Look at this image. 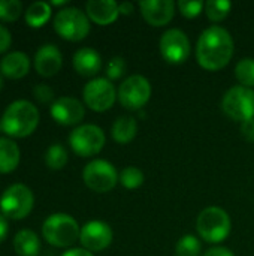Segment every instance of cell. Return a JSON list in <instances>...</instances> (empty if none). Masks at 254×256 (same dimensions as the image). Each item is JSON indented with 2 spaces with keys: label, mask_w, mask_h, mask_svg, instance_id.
<instances>
[{
  "label": "cell",
  "mask_w": 254,
  "mask_h": 256,
  "mask_svg": "<svg viewBox=\"0 0 254 256\" xmlns=\"http://www.w3.org/2000/svg\"><path fill=\"white\" fill-rule=\"evenodd\" d=\"M33 192L21 183L9 186L0 196V210L4 218L19 220L30 214L33 210Z\"/></svg>",
  "instance_id": "cell-6"
},
{
  "label": "cell",
  "mask_w": 254,
  "mask_h": 256,
  "mask_svg": "<svg viewBox=\"0 0 254 256\" xmlns=\"http://www.w3.org/2000/svg\"><path fill=\"white\" fill-rule=\"evenodd\" d=\"M231 9H232V3L228 0H208L205 3V14L214 22L223 21L229 15Z\"/></svg>",
  "instance_id": "cell-25"
},
{
  "label": "cell",
  "mask_w": 254,
  "mask_h": 256,
  "mask_svg": "<svg viewBox=\"0 0 254 256\" xmlns=\"http://www.w3.org/2000/svg\"><path fill=\"white\" fill-rule=\"evenodd\" d=\"M54 30L66 40L79 42L90 33V18L78 8H66L57 12Z\"/></svg>",
  "instance_id": "cell-5"
},
{
  "label": "cell",
  "mask_w": 254,
  "mask_h": 256,
  "mask_svg": "<svg viewBox=\"0 0 254 256\" xmlns=\"http://www.w3.org/2000/svg\"><path fill=\"white\" fill-rule=\"evenodd\" d=\"M30 70V58L21 51H13L6 54L0 60V72L9 80H19L25 76Z\"/></svg>",
  "instance_id": "cell-19"
},
{
  "label": "cell",
  "mask_w": 254,
  "mask_h": 256,
  "mask_svg": "<svg viewBox=\"0 0 254 256\" xmlns=\"http://www.w3.org/2000/svg\"><path fill=\"white\" fill-rule=\"evenodd\" d=\"M144 180H145L144 172L136 166H126L118 177V182L126 189H138L139 186H142Z\"/></svg>",
  "instance_id": "cell-28"
},
{
  "label": "cell",
  "mask_w": 254,
  "mask_h": 256,
  "mask_svg": "<svg viewBox=\"0 0 254 256\" xmlns=\"http://www.w3.org/2000/svg\"><path fill=\"white\" fill-rule=\"evenodd\" d=\"M51 4H55V6H60V4H66V2H64V0H61V2H51Z\"/></svg>",
  "instance_id": "cell-39"
},
{
  "label": "cell",
  "mask_w": 254,
  "mask_h": 256,
  "mask_svg": "<svg viewBox=\"0 0 254 256\" xmlns=\"http://www.w3.org/2000/svg\"><path fill=\"white\" fill-rule=\"evenodd\" d=\"M235 76L241 82V86L252 88L254 87V58L246 57L237 63Z\"/></svg>",
  "instance_id": "cell-26"
},
{
  "label": "cell",
  "mask_w": 254,
  "mask_h": 256,
  "mask_svg": "<svg viewBox=\"0 0 254 256\" xmlns=\"http://www.w3.org/2000/svg\"><path fill=\"white\" fill-rule=\"evenodd\" d=\"M118 172L112 164L108 160L96 159L85 165L82 171V180L88 189L97 194L109 192L115 188L118 182Z\"/></svg>",
  "instance_id": "cell-9"
},
{
  "label": "cell",
  "mask_w": 254,
  "mask_h": 256,
  "mask_svg": "<svg viewBox=\"0 0 254 256\" xmlns=\"http://www.w3.org/2000/svg\"><path fill=\"white\" fill-rule=\"evenodd\" d=\"M151 96V84L142 75H130L126 78L117 93L120 104L126 110H139L142 108Z\"/></svg>",
  "instance_id": "cell-10"
},
{
  "label": "cell",
  "mask_w": 254,
  "mask_h": 256,
  "mask_svg": "<svg viewBox=\"0 0 254 256\" xmlns=\"http://www.w3.org/2000/svg\"><path fill=\"white\" fill-rule=\"evenodd\" d=\"M85 116V108L84 105L70 96H63L58 98L52 105H51V117L63 126H73L81 123V120Z\"/></svg>",
  "instance_id": "cell-14"
},
{
  "label": "cell",
  "mask_w": 254,
  "mask_h": 256,
  "mask_svg": "<svg viewBox=\"0 0 254 256\" xmlns=\"http://www.w3.org/2000/svg\"><path fill=\"white\" fill-rule=\"evenodd\" d=\"M19 147L9 138H0V174H9L15 171L19 164Z\"/></svg>",
  "instance_id": "cell-20"
},
{
  "label": "cell",
  "mask_w": 254,
  "mask_h": 256,
  "mask_svg": "<svg viewBox=\"0 0 254 256\" xmlns=\"http://www.w3.org/2000/svg\"><path fill=\"white\" fill-rule=\"evenodd\" d=\"M222 108L228 117L235 122H247L254 118V90L235 86L229 88L222 100Z\"/></svg>",
  "instance_id": "cell-7"
},
{
  "label": "cell",
  "mask_w": 254,
  "mask_h": 256,
  "mask_svg": "<svg viewBox=\"0 0 254 256\" xmlns=\"http://www.w3.org/2000/svg\"><path fill=\"white\" fill-rule=\"evenodd\" d=\"M85 10L87 16L99 26L112 24L120 15L118 3L114 0H90L85 4Z\"/></svg>",
  "instance_id": "cell-17"
},
{
  "label": "cell",
  "mask_w": 254,
  "mask_h": 256,
  "mask_svg": "<svg viewBox=\"0 0 254 256\" xmlns=\"http://www.w3.org/2000/svg\"><path fill=\"white\" fill-rule=\"evenodd\" d=\"M10 42H12V36H10V32L0 24V54L7 51V48L10 46Z\"/></svg>",
  "instance_id": "cell-33"
},
{
  "label": "cell",
  "mask_w": 254,
  "mask_h": 256,
  "mask_svg": "<svg viewBox=\"0 0 254 256\" xmlns=\"http://www.w3.org/2000/svg\"><path fill=\"white\" fill-rule=\"evenodd\" d=\"M33 94L40 104H48L54 99V92L46 84H37L33 90Z\"/></svg>",
  "instance_id": "cell-32"
},
{
  "label": "cell",
  "mask_w": 254,
  "mask_h": 256,
  "mask_svg": "<svg viewBox=\"0 0 254 256\" xmlns=\"http://www.w3.org/2000/svg\"><path fill=\"white\" fill-rule=\"evenodd\" d=\"M234 48L235 45L231 33L220 26H211L205 28L198 39V63L207 70H220L229 64L234 56Z\"/></svg>",
  "instance_id": "cell-1"
},
{
  "label": "cell",
  "mask_w": 254,
  "mask_h": 256,
  "mask_svg": "<svg viewBox=\"0 0 254 256\" xmlns=\"http://www.w3.org/2000/svg\"><path fill=\"white\" fill-rule=\"evenodd\" d=\"M7 232H9V225H7V220L3 214H0V243L7 237Z\"/></svg>",
  "instance_id": "cell-36"
},
{
  "label": "cell",
  "mask_w": 254,
  "mask_h": 256,
  "mask_svg": "<svg viewBox=\"0 0 254 256\" xmlns=\"http://www.w3.org/2000/svg\"><path fill=\"white\" fill-rule=\"evenodd\" d=\"M133 9H135V6L130 2H123V3L118 4V10H120L121 15H130L133 12Z\"/></svg>",
  "instance_id": "cell-37"
},
{
  "label": "cell",
  "mask_w": 254,
  "mask_h": 256,
  "mask_svg": "<svg viewBox=\"0 0 254 256\" xmlns=\"http://www.w3.org/2000/svg\"><path fill=\"white\" fill-rule=\"evenodd\" d=\"M39 124V111L28 100H15L3 112L0 120L1 130L12 138L31 135Z\"/></svg>",
  "instance_id": "cell-2"
},
{
  "label": "cell",
  "mask_w": 254,
  "mask_h": 256,
  "mask_svg": "<svg viewBox=\"0 0 254 256\" xmlns=\"http://www.w3.org/2000/svg\"><path fill=\"white\" fill-rule=\"evenodd\" d=\"M51 18V4L45 2H34L25 10V22L30 27H42Z\"/></svg>",
  "instance_id": "cell-23"
},
{
  "label": "cell",
  "mask_w": 254,
  "mask_h": 256,
  "mask_svg": "<svg viewBox=\"0 0 254 256\" xmlns=\"http://www.w3.org/2000/svg\"><path fill=\"white\" fill-rule=\"evenodd\" d=\"M22 12V4L19 0H0V20L1 21H16Z\"/></svg>",
  "instance_id": "cell-29"
},
{
  "label": "cell",
  "mask_w": 254,
  "mask_h": 256,
  "mask_svg": "<svg viewBox=\"0 0 254 256\" xmlns=\"http://www.w3.org/2000/svg\"><path fill=\"white\" fill-rule=\"evenodd\" d=\"M1 87H3V80H1V76H0V90H1Z\"/></svg>",
  "instance_id": "cell-40"
},
{
  "label": "cell",
  "mask_w": 254,
  "mask_h": 256,
  "mask_svg": "<svg viewBox=\"0 0 254 256\" xmlns=\"http://www.w3.org/2000/svg\"><path fill=\"white\" fill-rule=\"evenodd\" d=\"M82 96L85 105L90 110L96 112H103L114 105L117 99V92L108 78H94L85 84Z\"/></svg>",
  "instance_id": "cell-11"
},
{
  "label": "cell",
  "mask_w": 254,
  "mask_h": 256,
  "mask_svg": "<svg viewBox=\"0 0 254 256\" xmlns=\"http://www.w3.org/2000/svg\"><path fill=\"white\" fill-rule=\"evenodd\" d=\"M139 9L144 20L153 27L166 26L175 15V3L172 0H142Z\"/></svg>",
  "instance_id": "cell-15"
},
{
  "label": "cell",
  "mask_w": 254,
  "mask_h": 256,
  "mask_svg": "<svg viewBox=\"0 0 254 256\" xmlns=\"http://www.w3.org/2000/svg\"><path fill=\"white\" fill-rule=\"evenodd\" d=\"M204 256H235L232 254V250L226 249V248H213L210 250L205 252Z\"/></svg>",
  "instance_id": "cell-35"
},
{
  "label": "cell",
  "mask_w": 254,
  "mask_h": 256,
  "mask_svg": "<svg viewBox=\"0 0 254 256\" xmlns=\"http://www.w3.org/2000/svg\"><path fill=\"white\" fill-rule=\"evenodd\" d=\"M112 138L118 144H129L138 132V123L133 117L121 116L112 124Z\"/></svg>",
  "instance_id": "cell-22"
},
{
  "label": "cell",
  "mask_w": 254,
  "mask_h": 256,
  "mask_svg": "<svg viewBox=\"0 0 254 256\" xmlns=\"http://www.w3.org/2000/svg\"><path fill=\"white\" fill-rule=\"evenodd\" d=\"M72 64L81 76H94L102 68V57L96 50L85 46L73 54Z\"/></svg>",
  "instance_id": "cell-18"
},
{
  "label": "cell",
  "mask_w": 254,
  "mask_h": 256,
  "mask_svg": "<svg viewBox=\"0 0 254 256\" xmlns=\"http://www.w3.org/2000/svg\"><path fill=\"white\" fill-rule=\"evenodd\" d=\"M126 69H127V64H126L124 58L117 56V57L111 58V62L108 63L106 75H108L109 80H120L126 74Z\"/></svg>",
  "instance_id": "cell-31"
},
{
  "label": "cell",
  "mask_w": 254,
  "mask_h": 256,
  "mask_svg": "<svg viewBox=\"0 0 254 256\" xmlns=\"http://www.w3.org/2000/svg\"><path fill=\"white\" fill-rule=\"evenodd\" d=\"M42 234L51 246L69 248L79 238L81 230L72 216L66 213H55L48 216L43 222Z\"/></svg>",
  "instance_id": "cell-3"
},
{
  "label": "cell",
  "mask_w": 254,
  "mask_h": 256,
  "mask_svg": "<svg viewBox=\"0 0 254 256\" xmlns=\"http://www.w3.org/2000/svg\"><path fill=\"white\" fill-rule=\"evenodd\" d=\"M61 64L63 56L60 50L52 44L42 45L34 54V69L40 76H54L61 69Z\"/></svg>",
  "instance_id": "cell-16"
},
{
  "label": "cell",
  "mask_w": 254,
  "mask_h": 256,
  "mask_svg": "<svg viewBox=\"0 0 254 256\" xmlns=\"http://www.w3.org/2000/svg\"><path fill=\"white\" fill-rule=\"evenodd\" d=\"M201 252H202V244L192 234L181 237L175 246V255L177 256H199Z\"/></svg>",
  "instance_id": "cell-27"
},
{
  "label": "cell",
  "mask_w": 254,
  "mask_h": 256,
  "mask_svg": "<svg viewBox=\"0 0 254 256\" xmlns=\"http://www.w3.org/2000/svg\"><path fill=\"white\" fill-rule=\"evenodd\" d=\"M180 12L186 16V18H196L198 15H201L202 9L205 8V2H199V0H180L177 3Z\"/></svg>",
  "instance_id": "cell-30"
},
{
  "label": "cell",
  "mask_w": 254,
  "mask_h": 256,
  "mask_svg": "<svg viewBox=\"0 0 254 256\" xmlns=\"http://www.w3.org/2000/svg\"><path fill=\"white\" fill-rule=\"evenodd\" d=\"M231 218L220 207H207L201 212L196 220L199 236L208 243H222L231 234Z\"/></svg>",
  "instance_id": "cell-4"
},
{
  "label": "cell",
  "mask_w": 254,
  "mask_h": 256,
  "mask_svg": "<svg viewBox=\"0 0 254 256\" xmlns=\"http://www.w3.org/2000/svg\"><path fill=\"white\" fill-rule=\"evenodd\" d=\"M241 135L244 136L246 141L254 142V118L241 123Z\"/></svg>",
  "instance_id": "cell-34"
},
{
  "label": "cell",
  "mask_w": 254,
  "mask_h": 256,
  "mask_svg": "<svg viewBox=\"0 0 254 256\" xmlns=\"http://www.w3.org/2000/svg\"><path fill=\"white\" fill-rule=\"evenodd\" d=\"M45 164L49 170L58 171L67 164V152L61 144H52L45 153Z\"/></svg>",
  "instance_id": "cell-24"
},
{
  "label": "cell",
  "mask_w": 254,
  "mask_h": 256,
  "mask_svg": "<svg viewBox=\"0 0 254 256\" xmlns=\"http://www.w3.org/2000/svg\"><path fill=\"white\" fill-rule=\"evenodd\" d=\"M61 256H94L91 252H88L87 249H70L67 252H64Z\"/></svg>",
  "instance_id": "cell-38"
},
{
  "label": "cell",
  "mask_w": 254,
  "mask_h": 256,
  "mask_svg": "<svg viewBox=\"0 0 254 256\" xmlns=\"http://www.w3.org/2000/svg\"><path fill=\"white\" fill-rule=\"evenodd\" d=\"M160 52L168 63H184L192 52V45L187 34L180 28L166 30L160 38Z\"/></svg>",
  "instance_id": "cell-12"
},
{
  "label": "cell",
  "mask_w": 254,
  "mask_h": 256,
  "mask_svg": "<svg viewBox=\"0 0 254 256\" xmlns=\"http://www.w3.org/2000/svg\"><path fill=\"white\" fill-rule=\"evenodd\" d=\"M105 141V132L96 124L78 126L69 135V144L72 150L81 158H90L100 153Z\"/></svg>",
  "instance_id": "cell-8"
},
{
  "label": "cell",
  "mask_w": 254,
  "mask_h": 256,
  "mask_svg": "<svg viewBox=\"0 0 254 256\" xmlns=\"http://www.w3.org/2000/svg\"><path fill=\"white\" fill-rule=\"evenodd\" d=\"M13 249L18 256H37L40 252V240L33 231L22 230L13 238Z\"/></svg>",
  "instance_id": "cell-21"
},
{
  "label": "cell",
  "mask_w": 254,
  "mask_h": 256,
  "mask_svg": "<svg viewBox=\"0 0 254 256\" xmlns=\"http://www.w3.org/2000/svg\"><path fill=\"white\" fill-rule=\"evenodd\" d=\"M112 230L102 220H91L81 228L79 242L88 252H100L112 243Z\"/></svg>",
  "instance_id": "cell-13"
}]
</instances>
